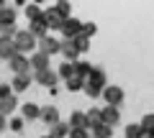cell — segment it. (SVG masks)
Wrapping results in <instances>:
<instances>
[{
    "label": "cell",
    "instance_id": "1",
    "mask_svg": "<svg viewBox=\"0 0 154 138\" xmlns=\"http://www.w3.org/2000/svg\"><path fill=\"white\" fill-rule=\"evenodd\" d=\"M13 44H16V49L21 51V54H26V51H31V54H33V51L38 49V41L33 39L28 31H18L16 39H13Z\"/></svg>",
    "mask_w": 154,
    "mask_h": 138
},
{
    "label": "cell",
    "instance_id": "2",
    "mask_svg": "<svg viewBox=\"0 0 154 138\" xmlns=\"http://www.w3.org/2000/svg\"><path fill=\"white\" fill-rule=\"evenodd\" d=\"M100 97L105 100V105H113V107H118L123 102V97H126V92H123L121 87H118V84H108V87L103 90V95H100Z\"/></svg>",
    "mask_w": 154,
    "mask_h": 138
},
{
    "label": "cell",
    "instance_id": "3",
    "mask_svg": "<svg viewBox=\"0 0 154 138\" xmlns=\"http://www.w3.org/2000/svg\"><path fill=\"white\" fill-rule=\"evenodd\" d=\"M8 66H11L13 77H16V74H33V72H31V59H28L26 54H18V56H13V59L8 61Z\"/></svg>",
    "mask_w": 154,
    "mask_h": 138
},
{
    "label": "cell",
    "instance_id": "4",
    "mask_svg": "<svg viewBox=\"0 0 154 138\" xmlns=\"http://www.w3.org/2000/svg\"><path fill=\"white\" fill-rule=\"evenodd\" d=\"M62 36L67 41H75L77 36H82V21H77V18H67L64 26H62Z\"/></svg>",
    "mask_w": 154,
    "mask_h": 138
},
{
    "label": "cell",
    "instance_id": "5",
    "mask_svg": "<svg viewBox=\"0 0 154 138\" xmlns=\"http://www.w3.org/2000/svg\"><path fill=\"white\" fill-rule=\"evenodd\" d=\"M33 82L41 84V87H46V90H54V87H57V82H59V74H57L54 69H46V72H36V74H33Z\"/></svg>",
    "mask_w": 154,
    "mask_h": 138
},
{
    "label": "cell",
    "instance_id": "6",
    "mask_svg": "<svg viewBox=\"0 0 154 138\" xmlns=\"http://www.w3.org/2000/svg\"><path fill=\"white\" fill-rule=\"evenodd\" d=\"M28 59H31V72H33V74H36V72H46V69H51V56L41 54V51H33Z\"/></svg>",
    "mask_w": 154,
    "mask_h": 138
},
{
    "label": "cell",
    "instance_id": "7",
    "mask_svg": "<svg viewBox=\"0 0 154 138\" xmlns=\"http://www.w3.org/2000/svg\"><path fill=\"white\" fill-rule=\"evenodd\" d=\"M85 84H90V87H95V90H105L108 87V77H105V72L100 69V66H93V72H90V77L85 79Z\"/></svg>",
    "mask_w": 154,
    "mask_h": 138
},
{
    "label": "cell",
    "instance_id": "8",
    "mask_svg": "<svg viewBox=\"0 0 154 138\" xmlns=\"http://www.w3.org/2000/svg\"><path fill=\"white\" fill-rule=\"evenodd\" d=\"M59 46H62V41H57L54 36H46V39H41L38 41V49L36 51H41V54H46V56H51V54H59Z\"/></svg>",
    "mask_w": 154,
    "mask_h": 138
},
{
    "label": "cell",
    "instance_id": "9",
    "mask_svg": "<svg viewBox=\"0 0 154 138\" xmlns=\"http://www.w3.org/2000/svg\"><path fill=\"white\" fill-rule=\"evenodd\" d=\"M21 51L16 49V44H13V39H3L0 36V59H5V61H11L13 56H18Z\"/></svg>",
    "mask_w": 154,
    "mask_h": 138
},
{
    "label": "cell",
    "instance_id": "10",
    "mask_svg": "<svg viewBox=\"0 0 154 138\" xmlns=\"http://www.w3.org/2000/svg\"><path fill=\"white\" fill-rule=\"evenodd\" d=\"M59 54L64 56V61H72V64H77V61H80V54H77L75 44H72V41H67V39H62V46H59Z\"/></svg>",
    "mask_w": 154,
    "mask_h": 138
},
{
    "label": "cell",
    "instance_id": "11",
    "mask_svg": "<svg viewBox=\"0 0 154 138\" xmlns=\"http://www.w3.org/2000/svg\"><path fill=\"white\" fill-rule=\"evenodd\" d=\"M100 113H103V123H105V125H110V128H116V125H118V120H121V110H118V107L105 105Z\"/></svg>",
    "mask_w": 154,
    "mask_h": 138
},
{
    "label": "cell",
    "instance_id": "12",
    "mask_svg": "<svg viewBox=\"0 0 154 138\" xmlns=\"http://www.w3.org/2000/svg\"><path fill=\"white\" fill-rule=\"evenodd\" d=\"M31 79H33V74H16V77L11 79V87H13V92H26L28 87H31Z\"/></svg>",
    "mask_w": 154,
    "mask_h": 138
},
{
    "label": "cell",
    "instance_id": "13",
    "mask_svg": "<svg viewBox=\"0 0 154 138\" xmlns=\"http://www.w3.org/2000/svg\"><path fill=\"white\" fill-rule=\"evenodd\" d=\"M28 33H31L36 41H41V39H46L49 36V28H46V23H44V18L41 21H33V23H28V28H26Z\"/></svg>",
    "mask_w": 154,
    "mask_h": 138
},
{
    "label": "cell",
    "instance_id": "14",
    "mask_svg": "<svg viewBox=\"0 0 154 138\" xmlns=\"http://www.w3.org/2000/svg\"><path fill=\"white\" fill-rule=\"evenodd\" d=\"M41 120L46 123V125H57V123H62V118H59V110H57L54 105H46V107H41Z\"/></svg>",
    "mask_w": 154,
    "mask_h": 138
},
{
    "label": "cell",
    "instance_id": "15",
    "mask_svg": "<svg viewBox=\"0 0 154 138\" xmlns=\"http://www.w3.org/2000/svg\"><path fill=\"white\" fill-rule=\"evenodd\" d=\"M44 23H46L49 31H62V26H64V21H62L51 8H49V10H44Z\"/></svg>",
    "mask_w": 154,
    "mask_h": 138
},
{
    "label": "cell",
    "instance_id": "16",
    "mask_svg": "<svg viewBox=\"0 0 154 138\" xmlns=\"http://www.w3.org/2000/svg\"><path fill=\"white\" fill-rule=\"evenodd\" d=\"M16 18H18V10L13 5H5L0 10V26H16Z\"/></svg>",
    "mask_w": 154,
    "mask_h": 138
},
{
    "label": "cell",
    "instance_id": "17",
    "mask_svg": "<svg viewBox=\"0 0 154 138\" xmlns=\"http://www.w3.org/2000/svg\"><path fill=\"white\" fill-rule=\"evenodd\" d=\"M23 13H26L28 23H33V21H41V18H44V8L38 5V3H28V5L23 8Z\"/></svg>",
    "mask_w": 154,
    "mask_h": 138
},
{
    "label": "cell",
    "instance_id": "18",
    "mask_svg": "<svg viewBox=\"0 0 154 138\" xmlns=\"http://www.w3.org/2000/svg\"><path fill=\"white\" fill-rule=\"evenodd\" d=\"M21 118L23 120H36V118H41V107L33 105V102H26V105H21Z\"/></svg>",
    "mask_w": 154,
    "mask_h": 138
},
{
    "label": "cell",
    "instance_id": "19",
    "mask_svg": "<svg viewBox=\"0 0 154 138\" xmlns=\"http://www.w3.org/2000/svg\"><path fill=\"white\" fill-rule=\"evenodd\" d=\"M18 110V100H16V95H11V97H5V100H0V115H13V113Z\"/></svg>",
    "mask_w": 154,
    "mask_h": 138
},
{
    "label": "cell",
    "instance_id": "20",
    "mask_svg": "<svg viewBox=\"0 0 154 138\" xmlns=\"http://www.w3.org/2000/svg\"><path fill=\"white\" fill-rule=\"evenodd\" d=\"M51 10H54L57 16L62 18V21H67V18H72V3L59 0V3H54V5H51Z\"/></svg>",
    "mask_w": 154,
    "mask_h": 138
},
{
    "label": "cell",
    "instance_id": "21",
    "mask_svg": "<svg viewBox=\"0 0 154 138\" xmlns=\"http://www.w3.org/2000/svg\"><path fill=\"white\" fill-rule=\"evenodd\" d=\"M67 123H69V128H88V115H85V110H75Z\"/></svg>",
    "mask_w": 154,
    "mask_h": 138
},
{
    "label": "cell",
    "instance_id": "22",
    "mask_svg": "<svg viewBox=\"0 0 154 138\" xmlns=\"http://www.w3.org/2000/svg\"><path fill=\"white\" fill-rule=\"evenodd\" d=\"M85 115H88V131H93L95 125H100V123H103V113H100L98 107H90V110H85Z\"/></svg>",
    "mask_w": 154,
    "mask_h": 138
},
{
    "label": "cell",
    "instance_id": "23",
    "mask_svg": "<svg viewBox=\"0 0 154 138\" xmlns=\"http://www.w3.org/2000/svg\"><path fill=\"white\" fill-rule=\"evenodd\" d=\"M123 138H146V133H144V128L139 123H128L126 131H123Z\"/></svg>",
    "mask_w": 154,
    "mask_h": 138
},
{
    "label": "cell",
    "instance_id": "24",
    "mask_svg": "<svg viewBox=\"0 0 154 138\" xmlns=\"http://www.w3.org/2000/svg\"><path fill=\"white\" fill-rule=\"evenodd\" d=\"M90 136L93 138H113V128L105 125V123H100V125H95L93 131H90Z\"/></svg>",
    "mask_w": 154,
    "mask_h": 138
},
{
    "label": "cell",
    "instance_id": "25",
    "mask_svg": "<svg viewBox=\"0 0 154 138\" xmlns=\"http://www.w3.org/2000/svg\"><path fill=\"white\" fill-rule=\"evenodd\" d=\"M49 136L51 138H67V136H69V123H57V125H51L49 128Z\"/></svg>",
    "mask_w": 154,
    "mask_h": 138
},
{
    "label": "cell",
    "instance_id": "26",
    "mask_svg": "<svg viewBox=\"0 0 154 138\" xmlns=\"http://www.w3.org/2000/svg\"><path fill=\"white\" fill-rule=\"evenodd\" d=\"M75 72H77V77L88 79V77H90V72H93V64H90V61H85V59H80V61L75 64Z\"/></svg>",
    "mask_w": 154,
    "mask_h": 138
},
{
    "label": "cell",
    "instance_id": "27",
    "mask_svg": "<svg viewBox=\"0 0 154 138\" xmlns=\"http://www.w3.org/2000/svg\"><path fill=\"white\" fill-rule=\"evenodd\" d=\"M57 74H59V79H64V82H67L69 77H75V74H77L75 72V64H72V61H64V64L57 69Z\"/></svg>",
    "mask_w": 154,
    "mask_h": 138
},
{
    "label": "cell",
    "instance_id": "28",
    "mask_svg": "<svg viewBox=\"0 0 154 138\" xmlns=\"http://www.w3.org/2000/svg\"><path fill=\"white\" fill-rule=\"evenodd\" d=\"M64 84H67V90H69V92H82V90H85V79L77 77V74H75V77H69Z\"/></svg>",
    "mask_w": 154,
    "mask_h": 138
},
{
    "label": "cell",
    "instance_id": "29",
    "mask_svg": "<svg viewBox=\"0 0 154 138\" xmlns=\"http://www.w3.org/2000/svg\"><path fill=\"white\" fill-rule=\"evenodd\" d=\"M139 125L144 128V133H154V113H146V115L139 120Z\"/></svg>",
    "mask_w": 154,
    "mask_h": 138
},
{
    "label": "cell",
    "instance_id": "30",
    "mask_svg": "<svg viewBox=\"0 0 154 138\" xmlns=\"http://www.w3.org/2000/svg\"><path fill=\"white\" fill-rule=\"evenodd\" d=\"M72 44H75L77 54H85V51H90V39H85V36H77Z\"/></svg>",
    "mask_w": 154,
    "mask_h": 138
},
{
    "label": "cell",
    "instance_id": "31",
    "mask_svg": "<svg viewBox=\"0 0 154 138\" xmlns=\"http://www.w3.org/2000/svg\"><path fill=\"white\" fill-rule=\"evenodd\" d=\"M8 125H11L13 133H21L23 128H26V120H23L21 115H16V118H11V120H8Z\"/></svg>",
    "mask_w": 154,
    "mask_h": 138
},
{
    "label": "cell",
    "instance_id": "32",
    "mask_svg": "<svg viewBox=\"0 0 154 138\" xmlns=\"http://www.w3.org/2000/svg\"><path fill=\"white\" fill-rule=\"evenodd\" d=\"M18 31H21L18 26H0V36H3V39H16Z\"/></svg>",
    "mask_w": 154,
    "mask_h": 138
},
{
    "label": "cell",
    "instance_id": "33",
    "mask_svg": "<svg viewBox=\"0 0 154 138\" xmlns=\"http://www.w3.org/2000/svg\"><path fill=\"white\" fill-rule=\"evenodd\" d=\"M95 33H98V23H93V21L82 23V36H85V39H93Z\"/></svg>",
    "mask_w": 154,
    "mask_h": 138
},
{
    "label": "cell",
    "instance_id": "34",
    "mask_svg": "<svg viewBox=\"0 0 154 138\" xmlns=\"http://www.w3.org/2000/svg\"><path fill=\"white\" fill-rule=\"evenodd\" d=\"M67 138H93V136H90L88 128H69V136Z\"/></svg>",
    "mask_w": 154,
    "mask_h": 138
},
{
    "label": "cell",
    "instance_id": "35",
    "mask_svg": "<svg viewBox=\"0 0 154 138\" xmlns=\"http://www.w3.org/2000/svg\"><path fill=\"white\" fill-rule=\"evenodd\" d=\"M11 95H16V92H13V87H11V84H0V100L11 97Z\"/></svg>",
    "mask_w": 154,
    "mask_h": 138
},
{
    "label": "cell",
    "instance_id": "36",
    "mask_svg": "<svg viewBox=\"0 0 154 138\" xmlns=\"http://www.w3.org/2000/svg\"><path fill=\"white\" fill-rule=\"evenodd\" d=\"M5 128H8V118H5V115H0V133L5 131Z\"/></svg>",
    "mask_w": 154,
    "mask_h": 138
},
{
    "label": "cell",
    "instance_id": "37",
    "mask_svg": "<svg viewBox=\"0 0 154 138\" xmlns=\"http://www.w3.org/2000/svg\"><path fill=\"white\" fill-rule=\"evenodd\" d=\"M8 5V3H3V0H0V10H3V8H5Z\"/></svg>",
    "mask_w": 154,
    "mask_h": 138
},
{
    "label": "cell",
    "instance_id": "38",
    "mask_svg": "<svg viewBox=\"0 0 154 138\" xmlns=\"http://www.w3.org/2000/svg\"><path fill=\"white\" fill-rule=\"evenodd\" d=\"M41 138H51V136H41Z\"/></svg>",
    "mask_w": 154,
    "mask_h": 138
}]
</instances>
